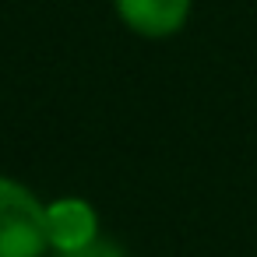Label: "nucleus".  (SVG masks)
Listing matches in <instances>:
<instances>
[{"label":"nucleus","instance_id":"nucleus-1","mask_svg":"<svg viewBox=\"0 0 257 257\" xmlns=\"http://www.w3.org/2000/svg\"><path fill=\"white\" fill-rule=\"evenodd\" d=\"M46 208L25 183L0 176V257H46Z\"/></svg>","mask_w":257,"mask_h":257},{"label":"nucleus","instance_id":"nucleus-3","mask_svg":"<svg viewBox=\"0 0 257 257\" xmlns=\"http://www.w3.org/2000/svg\"><path fill=\"white\" fill-rule=\"evenodd\" d=\"M116 15L138 36L162 39L183 29L190 15V0H116Z\"/></svg>","mask_w":257,"mask_h":257},{"label":"nucleus","instance_id":"nucleus-2","mask_svg":"<svg viewBox=\"0 0 257 257\" xmlns=\"http://www.w3.org/2000/svg\"><path fill=\"white\" fill-rule=\"evenodd\" d=\"M46 232L53 250H78L99 236L95 208L81 197H60L46 208Z\"/></svg>","mask_w":257,"mask_h":257},{"label":"nucleus","instance_id":"nucleus-4","mask_svg":"<svg viewBox=\"0 0 257 257\" xmlns=\"http://www.w3.org/2000/svg\"><path fill=\"white\" fill-rule=\"evenodd\" d=\"M53 257H127V253H123V246L116 239L95 236L92 243H85L78 250H53Z\"/></svg>","mask_w":257,"mask_h":257}]
</instances>
